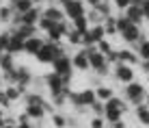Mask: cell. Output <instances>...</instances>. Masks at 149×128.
<instances>
[{
	"mask_svg": "<svg viewBox=\"0 0 149 128\" xmlns=\"http://www.w3.org/2000/svg\"><path fill=\"white\" fill-rule=\"evenodd\" d=\"M61 54H67V52H65V48H63V44L45 41V44H43V48H41L39 52L35 54V59H37L39 63H50V65H52V61H54V59H58Z\"/></svg>",
	"mask_w": 149,
	"mask_h": 128,
	"instance_id": "obj_1",
	"label": "cell"
},
{
	"mask_svg": "<svg viewBox=\"0 0 149 128\" xmlns=\"http://www.w3.org/2000/svg\"><path fill=\"white\" fill-rule=\"evenodd\" d=\"M67 100L76 109H86V106L91 109L93 102L97 100V96H95V89H82V91H69Z\"/></svg>",
	"mask_w": 149,
	"mask_h": 128,
	"instance_id": "obj_2",
	"label": "cell"
},
{
	"mask_svg": "<svg viewBox=\"0 0 149 128\" xmlns=\"http://www.w3.org/2000/svg\"><path fill=\"white\" fill-rule=\"evenodd\" d=\"M61 9H63L65 18H67L69 22H74L76 18H82V15H86L84 0H61Z\"/></svg>",
	"mask_w": 149,
	"mask_h": 128,
	"instance_id": "obj_3",
	"label": "cell"
},
{
	"mask_svg": "<svg viewBox=\"0 0 149 128\" xmlns=\"http://www.w3.org/2000/svg\"><path fill=\"white\" fill-rule=\"evenodd\" d=\"M52 72H56L58 76H63L65 83H71V74H74V65H71L69 54H61L58 59L52 61Z\"/></svg>",
	"mask_w": 149,
	"mask_h": 128,
	"instance_id": "obj_4",
	"label": "cell"
},
{
	"mask_svg": "<svg viewBox=\"0 0 149 128\" xmlns=\"http://www.w3.org/2000/svg\"><path fill=\"white\" fill-rule=\"evenodd\" d=\"M145 85H141V83H127L125 85V98H127V102H132V104H143L145 102Z\"/></svg>",
	"mask_w": 149,
	"mask_h": 128,
	"instance_id": "obj_5",
	"label": "cell"
},
{
	"mask_svg": "<svg viewBox=\"0 0 149 128\" xmlns=\"http://www.w3.org/2000/svg\"><path fill=\"white\" fill-rule=\"evenodd\" d=\"M43 83H45V87H48L50 96L56 94V91H61L65 85H69V83H65L63 76H58L56 72H50V74H45V76H43Z\"/></svg>",
	"mask_w": 149,
	"mask_h": 128,
	"instance_id": "obj_6",
	"label": "cell"
},
{
	"mask_svg": "<svg viewBox=\"0 0 149 128\" xmlns=\"http://www.w3.org/2000/svg\"><path fill=\"white\" fill-rule=\"evenodd\" d=\"M89 63H91V68H93L100 76H106L108 74V61H106V57L97 50V52L93 54H89Z\"/></svg>",
	"mask_w": 149,
	"mask_h": 128,
	"instance_id": "obj_7",
	"label": "cell"
},
{
	"mask_svg": "<svg viewBox=\"0 0 149 128\" xmlns=\"http://www.w3.org/2000/svg\"><path fill=\"white\" fill-rule=\"evenodd\" d=\"M121 37L125 39L127 44H136V41H145L143 39V30H141V26H136V24H127L125 28L121 30Z\"/></svg>",
	"mask_w": 149,
	"mask_h": 128,
	"instance_id": "obj_8",
	"label": "cell"
},
{
	"mask_svg": "<svg viewBox=\"0 0 149 128\" xmlns=\"http://www.w3.org/2000/svg\"><path fill=\"white\" fill-rule=\"evenodd\" d=\"M115 78L119 83H132L134 80V70L130 68L127 63H115Z\"/></svg>",
	"mask_w": 149,
	"mask_h": 128,
	"instance_id": "obj_9",
	"label": "cell"
},
{
	"mask_svg": "<svg viewBox=\"0 0 149 128\" xmlns=\"http://www.w3.org/2000/svg\"><path fill=\"white\" fill-rule=\"evenodd\" d=\"M43 44H45V39L39 37V35L28 37V39H24V52H26V54H33V57H35V54L43 48Z\"/></svg>",
	"mask_w": 149,
	"mask_h": 128,
	"instance_id": "obj_10",
	"label": "cell"
},
{
	"mask_svg": "<svg viewBox=\"0 0 149 128\" xmlns=\"http://www.w3.org/2000/svg\"><path fill=\"white\" fill-rule=\"evenodd\" d=\"M41 13H43V9H41L39 4H35L30 11L22 13V24H30V26H37L39 20H41Z\"/></svg>",
	"mask_w": 149,
	"mask_h": 128,
	"instance_id": "obj_11",
	"label": "cell"
},
{
	"mask_svg": "<svg viewBox=\"0 0 149 128\" xmlns=\"http://www.w3.org/2000/svg\"><path fill=\"white\" fill-rule=\"evenodd\" d=\"M71 65H74V70H78V72H86V70L91 68L89 57L84 54V50H78V52H74V57H71Z\"/></svg>",
	"mask_w": 149,
	"mask_h": 128,
	"instance_id": "obj_12",
	"label": "cell"
},
{
	"mask_svg": "<svg viewBox=\"0 0 149 128\" xmlns=\"http://www.w3.org/2000/svg\"><path fill=\"white\" fill-rule=\"evenodd\" d=\"M41 15L48 18V20H52V22H63V20H67L65 13H63V9H61V4H50V7H45Z\"/></svg>",
	"mask_w": 149,
	"mask_h": 128,
	"instance_id": "obj_13",
	"label": "cell"
},
{
	"mask_svg": "<svg viewBox=\"0 0 149 128\" xmlns=\"http://www.w3.org/2000/svg\"><path fill=\"white\" fill-rule=\"evenodd\" d=\"M24 111H26V115L30 117V122H41L45 115H48V111H45L43 104H30V106H24Z\"/></svg>",
	"mask_w": 149,
	"mask_h": 128,
	"instance_id": "obj_14",
	"label": "cell"
},
{
	"mask_svg": "<svg viewBox=\"0 0 149 128\" xmlns=\"http://www.w3.org/2000/svg\"><path fill=\"white\" fill-rule=\"evenodd\" d=\"M123 15H125V18L130 20L132 24H136V26H141V22L145 20V15H143V9L136 7V4H130V7L125 9V13H123Z\"/></svg>",
	"mask_w": 149,
	"mask_h": 128,
	"instance_id": "obj_15",
	"label": "cell"
},
{
	"mask_svg": "<svg viewBox=\"0 0 149 128\" xmlns=\"http://www.w3.org/2000/svg\"><path fill=\"white\" fill-rule=\"evenodd\" d=\"M9 33H15L17 37H22V39H28V37H35L37 35V26H30V24H19L17 28H7Z\"/></svg>",
	"mask_w": 149,
	"mask_h": 128,
	"instance_id": "obj_16",
	"label": "cell"
},
{
	"mask_svg": "<svg viewBox=\"0 0 149 128\" xmlns=\"http://www.w3.org/2000/svg\"><path fill=\"white\" fill-rule=\"evenodd\" d=\"M117 57H119V63H127V65H134L138 63V54L132 52V50H117Z\"/></svg>",
	"mask_w": 149,
	"mask_h": 128,
	"instance_id": "obj_17",
	"label": "cell"
},
{
	"mask_svg": "<svg viewBox=\"0 0 149 128\" xmlns=\"http://www.w3.org/2000/svg\"><path fill=\"white\" fill-rule=\"evenodd\" d=\"M7 52H11V54L24 52V39L17 37L15 33H11V39H9V50H7Z\"/></svg>",
	"mask_w": 149,
	"mask_h": 128,
	"instance_id": "obj_18",
	"label": "cell"
},
{
	"mask_svg": "<svg viewBox=\"0 0 149 128\" xmlns=\"http://www.w3.org/2000/svg\"><path fill=\"white\" fill-rule=\"evenodd\" d=\"M45 102L48 100H45L41 94H37V91H30V94L26 91V94H24V106H30V104H43L45 106Z\"/></svg>",
	"mask_w": 149,
	"mask_h": 128,
	"instance_id": "obj_19",
	"label": "cell"
},
{
	"mask_svg": "<svg viewBox=\"0 0 149 128\" xmlns=\"http://www.w3.org/2000/svg\"><path fill=\"white\" fill-rule=\"evenodd\" d=\"M104 106H106V104H104ZM121 117H123V111L106 106V111H104V120L108 122V124H117V122H121Z\"/></svg>",
	"mask_w": 149,
	"mask_h": 128,
	"instance_id": "obj_20",
	"label": "cell"
},
{
	"mask_svg": "<svg viewBox=\"0 0 149 128\" xmlns=\"http://www.w3.org/2000/svg\"><path fill=\"white\" fill-rule=\"evenodd\" d=\"M0 70H2V72H11V70H15L13 54H11V52H0Z\"/></svg>",
	"mask_w": 149,
	"mask_h": 128,
	"instance_id": "obj_21",
	"label": "cell"
},
{
	"mask_svg": "<svg viewBox=\"0 0 149 128\" xmlns=\"http://www.w3.org/2000/svg\"><path fill=\"white\" fill-rule=\"evenodd\" d=\"M13 13H15V9L13 7H9V4H0V22L2 24H11V20H13Z\"/></svg>",
	"mask_w": 149,
	"mask_h": 128,
	"instance_id": "obj_22",
	"label": "cell"
},
{
	"mask_svg": "<svg viewBox=\"0 0 149 128\" xmlns=\"http://www.w3.org/2000/svg\"><path fill=\"white\" fill-rule=\"evenodd\" d=\"M136 117H138V122H141L143 126H149V106L145 102L136 106Z\"/></svg>",
	"mask_w": 149,
	"mask_h": 128,
	"instance_id": "obj_23",
	"label": "cell"
},
{
	"mask_svg": "<svg viewBox=\"0 0 149 128\" xmlns=\"http://www.w3.org/2000/svg\"><path fill=\"white\" fill-rule=\"evenodd\" d=\"M71 26H74V30H78V33H82L84 35L86 30H89V20H86V15H82V18H76L74 22H71Z\"/></svg>",
	"mask_w": 149,
	"mask_h": 128,
	"instance_id": "obj_24",
	"label": "cell"
},
{
	"mask_svg": "<svg viewBox=\"0 0 149 128\" xmlns=\"http://www.w3.org/2000/svg\"><path fill=\"white\" fill-rule=\"evenodd\" d=\"M4 94H7V98L11 100V102L19 100V98L24 96V94H22V89H19L17 85H7V87H4Z\"/></svg>",
	"mask_w": 149,
	"mask_h": 128,
	"instance_id": "obj_25",
	"label": "cell"
},
{
	"mask_svg": "<svg viewBox=\"0 0 149 128\" xmlns=\"http://www.w3.org/2000/svg\"><path fill=\"white\" fill-rule=\"evenodd\" d=\"M52 124H54L56 128H67L69 117L63 115V113H58V111H54V113H52Z\"/></svg>",
	"mask_w": 149,
	"mask_h": 128,
	"instance_id": "obj_26",
	"label": "cell"
},
{
	"mask_svg": "<svg viewBox=\"0 0 149 128\" xmlns=\"http://www.w3.org/2000/svg\"><path fill=\"white\" fill-rule=\"evenodd\" d=\"M86 20H89V24L93 26V24H104V15H102L97 9H91V11H86Z\"/></svg>",
	"mask_w": 149,
	"mask_h": 128,
	"instance_id": "obj_27",
	"label": "cell"
},
{
	"mask_svg": "<svg viewBox=\"0 0 149 128\" xmlns=\"http://www.w3.org/2000/svg\"><path fill=\"white\" fill-rule=\"evenodd\" d=\"M104 104H106V106H110V109H119V111H123V113L127 111V102H123L121 98H115V96H112L110 100H106Z\"/></svg>",
	"mask_w": 149,
	"mask_h": 128,
	"instance_id": "obj_28",
	"label": "cell"
},
{
	"mask_svg": "<svg viewBox=\"0 0 149 128\" xmlns=\"http://www.w3.org/2000/svg\"><path fill=\"white\" fill-rule=\"evenodd\" d=\"M33 7H35L33 0H17L13 9H15V13H26V11H30Z\"/></svg>",
	"mask_w": 149,
	"mask_h": 128,
	"instance_id": "obj_29",
	"label": "cell"
},
{
	"mask_svg": "<svg viewBox=\"0 0 149 128\" xmlns=\"http://www.w3.org/2000/svg\"><path fill=\"white\" fill-rule=\"evenodd\" d=\"M104 30H106V35H115L117 33V18H112V15H108V18L104 20Z\"/></svg>",
	"mask_w": 149,
	"mask_h": 128,
	"instance_id": "obj_30",
	"label": "cell"
},
{
	"mask_svg": "<svg viewBox=\"0 0 149 128\" xmlns=\"http://www.w3.org/2000/svg\"><path fill=\"white\" fill-rule=\"evenodd\" d=\"M95 96H97V100L106 102V100L112 98V89H110V87H97V89H95Z\"/></svg>",
	"mask_w": 149,
	"mask_h": 128,
	"instance_id": "obj_31",
	"label": "cell"
},
{
	"mask_svg": "<svg viewBox=\"0 0 149 128\" xmlns=\"http://www.w3.org/2000/svg\"><path fill=\"white\" fill-rule=\"evenodd\" d=\"M9 39H11V33H9V30H2V33H0V52H7L9 50Z\"/></svg>",
	"mask_w": 149,
	"mask_h": 128,
	"instance_id": "obj_32",
	"label": "cell"
},
{
	"mask_svg": "<svg viewBox=\"0 0 149 128\" xmlns=\"http://www.w3.org/2000/svg\"><path fill=\"white\" fill-rule=\"evenodd\" d=\"M67 39H69V44H74V46H82V33H78V30H74V28L69 30Z\"/></svg>",
	"mask_w": 149,
	"mask_h": 128,
	"instance_id": "obj_33",
	"label": "cell"
},
{
	"mask_svg": "<svg viewBox=\"0 0 149 128\" xmlns=\"http://www.w3.org/2000/svg\"><path fill=\"white\" fill-rule=\"evenodd\" d=\"M91 109H93V115H95V117H104V111H106V106H104V102H102V100H95Z\"/></svg>",
	"mask_w": 149,
	"mask_h": 128,
	"instance_id": "obj_34",
	"label": "cell"
},
{
	"mask_svg": "<svg viewBox=\"0 0 149 128\" xmlns=\"http://www.w3.org/2000/svg\"><path fill=\"white\" fill-rule=\"evenodd\" d=\"M138 57L141 59H149V39H145V41H141V46H138Z\"/></svg>",
	"mask_w": 149,
	"mask_h": 128,
	"instance_id": "obj_35",
	"label": "cell"
},
{
	"mask_svg": "<svg viewBox=\"0 0 149 128\" xmlns=\"http://www.w3.org/2000/svg\"><path fill=\"white\" fill-rule=\"evenodd\" d=\"M97 50H100V52H102V54H104V57H106V54H108V52H112V48H110V44H108V41H106V39H102V41H100V44H97Z\"/></svg>",
	"mask_w": 149,
	"mask_h": 128,
	"instance_id": "obj_36",
	"label": "cell"
},
{
	"mask_svg": "<svg viewBox=\"0 0 149 128\" xmlns=\"http://www.w3.org/2000/svg\"><path fill=\"white\" fill-rule=\"evenodd\" d=\"M0 106H2V109H9V106H11V100L7 98L4 89H0Z\"/></svg>",
	"mask_w": 149,
	"mask_h": 128,
	"instance_id": "obj_37",
	"label": "cell"
},
{
	"mask_svg": "<svg viewBox=\"0 0 149 128\" xmlns=\"http://www.w3.org/2000/svg\"><path fill=\"white\" fill-rule=\"evenodd\" d=\"M89 126L91 128H104V117H95L93 115V120L89 122Z\"/></svg>",
	"mask_w": 149,
	"mask_h": 128,
	"instance_id": "obj_38",
	"label": "cell"
},
{
	"mask_svg": "<svg viewBox=\"0 0 149 128\" xmlns=\"http://www.w3.org/2000/svg\"><path fill=\"white\" fill-rule=\"evenodd\" d=\"M112 2L117 4V9H121V11H125L127 7L132 4V0H112Z\"/></svg>",
	"mask_w": 149,
	"mask_h": 128,
	"instance_id": "obj_39",
	"label": "cell"
},
{
	"mask_svg": "<svg viewBox=\"0 0 149 128\" xmlns=\"http://www.w3.org/2000/svg\"><path fill=\"white\" fill-rule=\"evenodd\" d=\"M15 120H17V124H28V122H30V117L26 115V111H22V113L15 117Z\"/></svg>",
	"mask_w": 149,
	"mask_h": 128,
	"instance_id": "obj_40",
	"label": "cell"
},
{
	"mask_svg": "<svg viewBox=\"0 0 149 128\" xmlns=\"http://www.w3.org/2000/svg\"><path fill=\"white\" fill-rule=\"evenodd\" d=\"M141 70L149 76V59H143V61H141Z\"/></svg>",
	"mask_w": 149,
	"mask_h": 128,
	"instance_id": "obj_41",
	"label": "cell"
},
{
	"mask_svg": "<svg viewBox=\"0 0 149 128\" xmlns=\"http://www.w3.org/2000/svg\"><path fill=\"white\" fill-rule=\"evenodd\" d=\"M141 9H143V15H145V20H149V0H147L145 4H143Z\"/></svg>",
	"mask_w": 149,
	"mask_h": 128,
	"instance_id": "obj_42",
	"label": "cell"
},
{
	"mask_svg": "<svg viewBox=\"0 0 149 128\" xmlns=\"http://www.w3.org/2000/svg\"><path fill=\"white\" fill-rule=\"evenodd\" d=\"M84 2H86V4H91V7H97V4H100L102 0H84Z\"/></svg>",
	"mask_w": 149,
	"mask_h": 128,
	"instance_id": "obj_43",
	"label": "cell"
},
{
	"mask_svg": "<svg viewBox=\"0 0 149 128\" xmlns=\"http://www.w3.org/2000/svg\"><path fill=\"white\" fill-rule=\"evenodd\" d=\"M110 128H125V124H123V120H121V122H117V124H110Z\"/></svg>",
	"mask_w": 149,
	"mask_h": 128,
	"instance_id": "obj_44",
	"label": "cell"
},
{
	"mask_svg": "<svg viewBox=\"0 0 149 128\" xmlns=\"http://www.w3.org/2000/svg\"><path fill=\"white\" fill-rule=\"evenodd\" d=\"M15 128H35V126H33V122H28V124H17Z\"/></svg>",
	"mask_w": 149,
	"mask_h": 128,
	"instance_id": "obj_45",
	"label": "cell"
},
{
	"mask_svg": "<svg viewBox=\"0 0 149 128\" xmlns=\"http://www.w3.org/2000/svg\"><path fill=\"white\" fill-rule=\"evenodd\" d=\"M145 2H147V0H132V4H136V7H143Z\"/></svg>",
	"mask_w": 149,
	"mask_h": 128,
	"instance_id": "obj_46",
	"label": "cell"
},
{
	"mask_svg": "<svg viewBox=\"0 0 149 128\" xmlns=\"http://www.w3.org/2000/svg\"><path fill=\"white\" fill-rule=\"evenodd\" d=\"M15 2H17V0H7L4 4H9V7H15Z\"/></svg>",
	"mask_w": 149,
	"mask_h": 128,
	"instance_id": "obj_47",
	"label": "cell"
},
{
	"mask_svg": "<svg viewBox=\"0 0 149 128\" xmlns=\"http://www.w3.org/2000/svg\"><path fill=\"white\" fill-rule=\"evenodd\" d=\"M50 4H61V0H48Z\"/></svg>",
	"mask_w": 149,
	"mask_h": 128,
	"instance_id": "obj_48",
	"label": "cell"
},
{
	"mask_svg": "<svg viewBox=\"0 0 149 128\" xmlns=\"http://www.w3.org/2000/svg\"><path fill=\"white\" fill-rule=\"evenodd\" d=\"M145 104H147V106H149V94H147V96H145Z\"/></svg>",
	"mask_w": 149,
	"mask_h": 128,
	"instance_id": "obj_49",
	"label": "cell"
},
{
	"mask_svg": "<svg viewBox=\"0 0 149 128\" xmlns=\"http://www.w3.org/2000/svg\"><path fill=\"white\" fill-rule=\"evenodd\" d=\"M33 2H35V4H41V2H45V0H33Z\"/></svg>",
	"mask_w": 149,
	"mask_h": 128,
	"instance_id": "obj_50",
	"label": "cell"
},
{
	"mask_svg": "<svg viewBox=\"0 0 149 128\" xmlns=\"http://www.w3.org/2000/svg\"><path fill=\"white\" fill-rule=\"evenodd\" d=\"M0 117H4V109H2V106H0Z\"/></svg>",
	"mask_w": 149,
	"mask_h": 128,
	"instance_id": "obj_51",
	"label": "cell"
},
{
	"mask_svg": "<svg viewBox=\"0 0 149 128\" xmlns=\"http://www.w3.org/2000/svg\"><path fill=\"white\" fill-rule=\"evenodd\" d=\"M2 128H15V126H7V124H4V126H2Z\"/></svg>",
	"mask_w": 149,
	"mask_h": 128,
	"instance_id": "obj_52",
	"label": "cell"
},
{
	"mask_svg": "<svg viewBox=\"0 0 149 128\" xmlns=\"http://www.w3.org/2000/svg\"><path fill=\"white\" fill-rule=\"evenodd\" d=\"M0 89H2V78H0Z\"/></svg>",
	"mask_w": 149,
	"mask_h": 128,
	"instance_id": "obj_53",
	"label": "cell"
}]
</instances>
